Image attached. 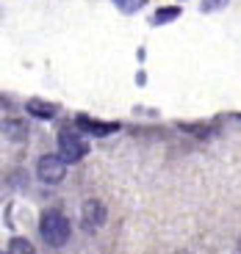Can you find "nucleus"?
<instances>
[{
  "mask_svg": "<svg viewBox=\"0 0 241 254\" xmlns=\"http://www.w3.org/2000/svg\"><path fill=\"white\" fill-rule=\"evenodd\" d=\"M225 6H228V0H203V11H216Z\"/></svg>",
  "mask_w": 241,
  "mask_h": 254,
  "instance_id": "11",
  "label": "nucleus"
},
{
  "mask_svg": "<svg viewBox=\"0 0 241 254\" xmlns=\"http://www.w3.org/2000/svg\"><path fill=\"white\" fill-rule=\"evenodd\" d=\"M117 6H120V11H125V14H133V11H139L141 6H144L147 0H114Z\"/></svg>",
  "mask_w": 241,
  "mask_h": 254,
  "instance_id": "10",
  "label": "nucleus"
},
{
  "mask_svg": "<svg viewBox=\"0 0 241 254\" xmlns=\"http://www.w3.org/2000/svg\"><path fill=\"white\" fill-rule=\"evenodd\" d=\"M175 254H189V252H183V249H180V252H175Z\"/></svg>",
  "mask_w": 241,
  "mask_h": 254,
  "instance_id": "12",
  "label": "nucleus"
},
{
  "mask_svg": "<svg viewBox=\"0 0 241 254\" xmlns=\"http://www.w3.org/2000/svg\"><path fill=\"white\" fill-rule=\"evenodd\" d=\"M75 125L81 127V130H86L89 135H100V138H106V135H111V133L120 130L117 122H97V119H89V116H83V114L75 119Z\"/></svg>",
  "mask_w": 241,
  "mask_h": 254,
  "instance_id": "4",
  "label": "nucleus"
},
{
  "mask_svg": "<svg viewBox=\"0 0 241 254\" xmlns=\"http://www.w3.org/2000/svg\"><path fill=\"white\" fill-rule=\"evenodd\" d=\"M81 216H83V227H86V229H97L103 221H106V207H103V202L92 199V202L83 204Z\"/></svg>",
  "mask_w": 241,
  "mask_h": 254,
  "instance_id": "5",
  "label": "nucleus"
},
{
  "mask_svg": "<svg viewBox=\"0 0 241 254\" xmlns=\"http://www.w3.org/2000/svg\"><path fill=\"white\" fill-rule=\"evenodd\" d=\"M64 172H67V160L61 158V155H42L36 163V174L42 183L47 185H56L64 180Z\"/></svg>",
  "mask_w": 241,
  "mask_h": 254,
  "instance_id": "3",
  "label": "nucleus"
},
{
  "mask_svg": "<svg viewBox=\"0 0 241 254\" xmlns=\"http://www.w3.org/2000/svg\"><path fill=\"white\" fill-rule=\"evenodd\" d=\"M6 254H36V252H33L31 241H25V238H11Z\"/></svg>",
  "mask_w": 241,
  "mask_h": 254,
  "instance_id": "8",
  "label": "nucleus"
},
{
  "mask_svg": "<svg viewBox=\"0 0 241 254\" xmlns=\"http://www.w3.org/2000/svg\"><path fill=\"white\" fill-rule=\"evenodd\" d=\"M3 133H6L11 141H22L28 135V125L22 119H6L3 122Z\"/></svg>",
  "mask_w": 241,
  "mask_h": 254,
  "instance_id": "6",
  "label": "nucleus"
},
{
  "mask_svg": "<svg viewBox=\"0 0 241 254\" xmlns=\"http://www.w3.org/2000/svg\"><path fill=\"white\" fill-rule=\"evenodd\" d=\"M39 232H42L45 243H50V246H64L67 238H70V221H67L58 210H47L45 216H42Z\"/></svg>",
  "mask_w": 241,
  "mask_h": 254,
  "instance_id": "1",
  "label": "nucleus"
},
{
  "mask_svg": "<svg viewBox=\"0 0 241 254\" xmlns=\"http://www.w3.org/2000/svg\"><path fill=\"white\" fill-rule=\"evenodd\" d=\"M180 17V8H161V11H155V17H152V25H164V22H169V19Z\"/></svg>",
  "mask_w": 241,
  "mask_h": 254,
  "instance_id": "9",
  "label": "nucleus"
},
{
  "mask_svg": "<svg viewBox=\"0 0 241 254\" xmlns=\"http://www.w3.org/2000/svg\"><path fill=\"white\" fill-rule=\"evenodd\" d=\"M86 152H89V144H86L81 135L72 133V130H61V135H58V155H61L67 163L81 160Z\"/></svg>",
  "mask_w": 241,
  "mask_h": 254,
  "instance_id": "2",
  "label": "nucleus"
},
{
  "mask_svg": "<svg viewBox=\"0 0 241 254\" xmlns=\"http://www.w3.org/2000/svg\"><path fill=\"white\" fill-rule=\"evenodd\" d=\"M28 114H33L36 119H53L56 116V105H50V102H42V100H31L25 105Z\"/></svg>",
  "mask_w": 241,
  "mask_h": 254,
  "instance_id": "7",
  "label": "nucleus"
}]
</instances>
